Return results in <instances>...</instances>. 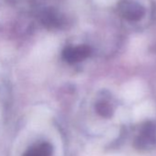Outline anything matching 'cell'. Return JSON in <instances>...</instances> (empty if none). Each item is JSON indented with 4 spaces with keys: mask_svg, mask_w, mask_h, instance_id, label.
I'll return each mask as SVG.
<instances>
[{
    "mask_svg": "<svg viewBox=\"0 0 156 156\" xmlns=\"http://www.w3.org/2000/svg\"><path fill=\"white\" fill-rule=\"evenodd\" d=\"M52 149L49 143H41L30 148L24 156H51Z\"/></svg>",
    "mask_w": 156,
    "mask_h": 156,
    "instance_id": "2",
    "label": "cell"
},
{
    "mask_svg": "<svg viewBox=\"0 0 156 156\" xmlns=\"http://www.w3.org/2000/svg\"><path fill=\"white\" fill-rule=\"evenodd\" d=\"M88 54L87 49L78 48V49H73L64 53L65 59L69 62H77L84 59Z\"/></svg>",
    "mask_w": 156,
    "mask_h": 156,
    "instance_id": "3",
    "label": "cell"
},
{
    "mask_svg": "<svg viewBox=\"0 0 156 156\" xmlns=\"http://www.w3.org/2000/svg\"><path fill=\"white\" fill-rule=\"evenodd\" d=\"M97 110H98V112L101 116L106 117V118L110 117L112 115V112H113L112 111L113 109H112L111 105L108 102H107V101H101V102H99L97 105Z\"/></svg>",
    "mask_w": 156,
    "mask_h": 156,
    "instance_id": "4",
    "label": "cell"
},
{
    "mask_svg": "<svg viewBox=\"0 0 156 156\" xmlns=\"http://www.w3.org/2000/svg\"><path fill=\"white\" fill-rule=\"evenodd\" d=\"M156 142V128L151 122L144 124L140 136L136 140V146L139 148H149Z\"/></svg>",
    "mask_w": 156,
    "mask_h": 156,
    "instance_id": "1",
    "label": "cell"
}]
</instances>
